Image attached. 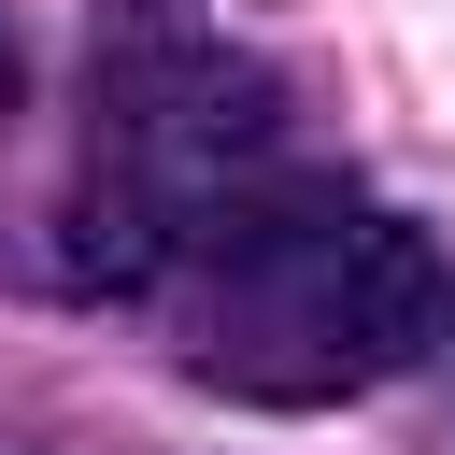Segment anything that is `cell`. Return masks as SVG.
<instances>
[{"instance_id":"obj_2","label":"cell","mask_w":455,"mask_h":455,"mask_svg":"<svg viewBox=\"0 0 455 455\" xmlns=\"http://www.w3.org/2000/svg\"><path fill=\"white\" fill-rule=\"evenodd\" d=\"M441 355H455V341H441Z\"/></svg>"},{"instance_id":"obj_1","label":"cell","mask_w":455,"mask_h":455,"mask_svg":"<svg viewBox=\"0 0 455 455\" xmlns=\"http://www.w3.org/2000/svg\"><path fill=\"white\" fill-rule=\"evenodd\" d=\"M28 100V43H14V14H0V114Z\"/></svg>"}]
</instances>
